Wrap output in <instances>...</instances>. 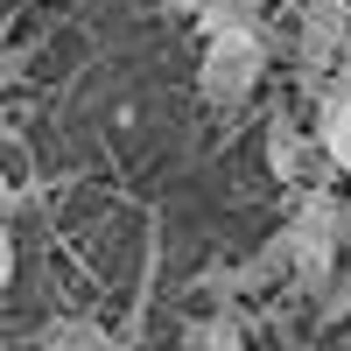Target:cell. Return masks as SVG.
Returning a JSON list of instances; mask_svg holds the SVG:
<instances>
[{
	"instance_id": "8992f818",
	"label": "cell",
	"mask_w": 351,
	"mask_h": 351,
	"mask_svg": "<svg viewBox=\"0 0 351 351\" xmlns=\"http://www.w3.org/2000/svg\"><path fill=\"white\" fill-rule=\"evenodd\" d=\"M183 344H246V324H239V316H232V309H218V316H204V324H190L183 330Z\"/></svg>"
},
{
	"instance_id": "5b68a950",
	"label": "cell",
	"mask_w": 351,
	"mask_h": 351,
	"mask_svg": "<svg viewBox=\"0 0 351 351\" xmlns=\"http://www.w3.org/2000/svg\"><path fill=\"white\" fill-rule=\"evenodd\" d=\"M267 169L281 176V183H309V176H324L330 162L309 148V134L288 120V112H274V120H267Z\"/></svg>"
},
{
	"instance_id": "7a4b0ae2",
	"label": "cell",
	"mask_w": 351,
	"mask_h": 351,
	"mask_svg": "<svg viewBox=\"0 0 351 351\" xmlns=\"http://www.w3.org/2000/svg\"><path fill=\"white\" fill-rule=\"evenodd\" d=\"M260 71H267V43H260V28L239 21V28H211L204 36V64H197V92L211 112H239L253 99Z\"/></svg>"
},
{
	"instance_id": "7c38bea8",
	"label": "cell",
	"mask_w": 351,
	"mask_h": 351,
	"mask_svg": "<svg viewBox=\"0 0 351 351\" xmlns=\"http://www.w3.org/2000/svg\"><path fill=\"white\" fill-rule=\"evenodd\" d=\"M162 8H197V0H162Z\"/></svg>"
},
{
	"instance_id": "8fae6325",
	"label": "cell",
	"mask_w": 351,
	"mask_h": 351,
	"mask_svg": "<svg viewBox=\"0 0 351 351\" xmlns=\"http://www.w3.org/2000/svg\"><path fill=\"white\" fill-rule=\"evenodd\" d=\"M21 64H28V56H21V49H0V92H8V84L21 77Z\"/></svg>"
},
{
	"instance_id": "3957f363",
	"label": "cell",
	"mask_w": 351,
	"mask_h": 351,
	"mask_svg": "<svg viewBox=\"0 0 351 351\" xmlns=\"http://www.w3.org/2000/svg\"><path fill=\"white\" fill-rule=\"evenodd\" d=\"M316 155L351 176V43L330 64V77L316 84Z\"/></svg>"
},
{
	"instance_id": "52a82bcc",
	"label": "cell",
	"mask_w": 351,
	"mask_h": 351,
	"mask_svg": "<svg viewBox=\"0 0 351 351\" xmlns=\"http://www.w3.org/2000/svg\"><path fill=\"white\" fill-rule=\"evenodd\" d=\"M260 8H267V0H197V14H204V36H211V28H239V21H260Z\"/></svg>"
},
{
	"instance_id": "6da1fadb",
	"label": "cell",
	"mask_w": 351,
	"mask_h": 351,
	"mask_svg": "<svg viewBox=\"0 0 351 351\" xmlns=\"http://www.w3.org/2000/svg\"><path fill=\"white\" fill-rule=\"evenodd\" d=\"M351 239V204L337 190H302V204L288 211L281 225V246H288V281L302 295H324V281L337 274V246Z\"/></svg>"
},
{
	"instance_id": "277c9868",
	"label": "cell",
	"mask_w": 351,
	"mask_h": 351,
	"mask_svg": "<svg viewBox=\"0 0 351 351\" xmlns=\"http://www.w3.org/2000/svg\"><path fill=\"white\" fill-rule=\"evenodd\" d=\"M344 43H351V8H344V0H309V8H302V36H295L302 77H309V84H324L330 64L344 56Z\"/></svg>"
},
{
	"instance_id": "30bf717a",
	"label": "cell",
	"mask_w": 351,
	"mask_h": 351,
	"mask_svg": "<svg viewBox=\"0 0 351 351\" xmlns=\"http://www.w3.org/2000/svg\"><path fill=\"white\" fill-rule=\"evenodd\" d=\"M14 288V232H8V218H0V295Z\"/></svg>"
},
{
	"instance_id": "ba28073f",
	"label": "cell",
	"mask_w": 351,
	"mask_h": 351,
	"mask_svg": "<svg viewBox=\"0 0 351 351\" xmlns=\"http://www.w3.org/2000/svg\"><path fill=\"white\" fill-rule=\"evenodd\" d=\"M337 316H351V274H344V281L330 274L324 295H316V324H337Z\"/></svg>"
},
{
	"instance_id": "9c48e42d",
	"label": "cell",
	"mask_w": 351,
	"mask_h": 351,
	"mask_svg": "<svg viewBox=\"0 0 351 351\" xmlns=\"http://www.w3.org/2000/svg\"><path fill=\"white\" fill-rule=\"evenodd\" d=\"M43 344H112L99 324H43Z\"/></svg>"
}]
</instances>
